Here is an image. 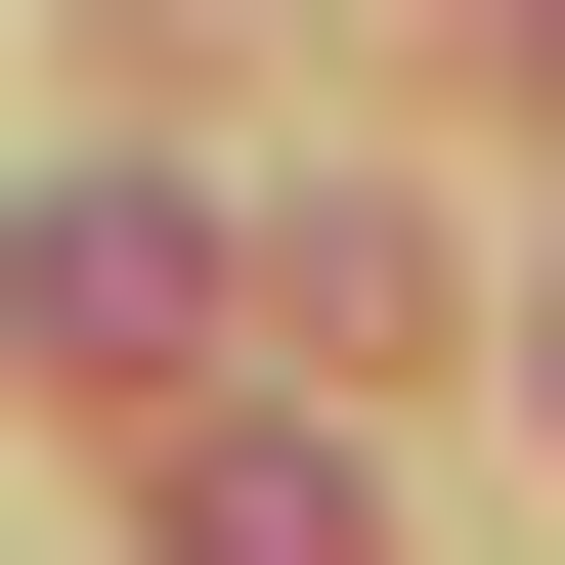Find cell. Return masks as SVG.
<instances>
[{
    "mask_svg": "<svg viewBox=\"0 0 565 565\" xmlns=\"http://www.w3.org/2000/svg\"><path fill=\"white\" fill-rule=\"evenodd\" d=\"M0 305H44V392H174V349H217V217H174V174H44Z\"/></svg>",
    "mask_w": 565,
    "mask_h": 565,
    "instance_id": "6da1fadb",
    "label": "cell"
},
{
    "mask_svg": "<svg viewBox=\"0 0 565 565\" xmlns=\"http://www.w3.org/2000/svg\"><path fill=\"white\" fill-rule=\"evenodd\" d=\"M174 565H349V435H174Z\"/></svg>",
    "mask_w": 565,
    "mask_h": 565,
    "instance_id": "7a4b0ae2",
    "label": "cell"
}]
</instances>
